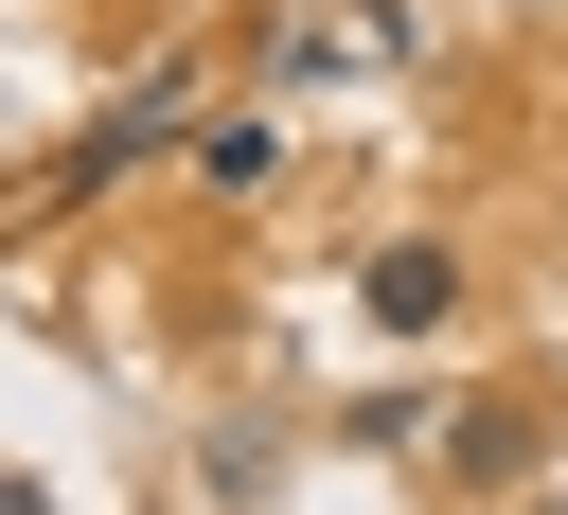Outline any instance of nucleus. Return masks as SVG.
Returning <instances> with one entry per match:
<instances>
[{
    "label": "nucleus",
    "mask_w": 568,
    "mask_h": 515,
    "mask_svg": "<svg viewBox=\"0 0 568 515\" xmlns=\"http://www.w3.org/2000/svg\"><path fill=\"white\" fill-rule=\"evenodd\" d=\"M178 107H195V71H178V53H160V71H142V89H124V107H106V124H89V142H71V160H53V195H106V178H124V160H160V142H178Z\"/></svg>",
    "instance_id": "obj_1"
},
{
    "label": "nucleus",
    "mask_w": 568,
    "mask_h": 515,
    "mask_svg": "<svg viewBox=\"0 0 568 515\" xmlns=\"http://www.w3.org/2000/svg\"><path fill=\"white\" fill-rule=\"evenodd\" d=\"M0 515H53V479H18V462H0Z\"/></svg>",
    "instance_id": "obj_5"
},
{
    "label": "nucleus",
    "mask_w": 568,
    "mask_h": 515,
    "mask_svg": "<svg viewBox=\"0 0 568 515\" xmlns=\"http://www.w3.org/2000/svg\"><path fill=\"white\" fill-rule=\"evenodd\" d=\"M266 160H284V124H195V178L213 195H266Z\"/></svg>",
    "instance_id": "obj_4"
},
{
    "label": "nucleus",
    "mask_w": 568,
    "mask_h": 515,
    "mask_svg": "<svg viewBox=\"0 0 568 515\" xmlns=\"http://www.w3.org/2000/svg\"><path fill=\"white\" fill-rule=\"evenodd\" d=\"M355 302H373L390 337H426V320L462 302V249H426V231H408V249H373V266H355Z\"/></svg>",
    "instance_id": "obj_3"
},
{
    "label": "nucleus",
    "mask_w": 568,
    "mask_h": 515,
    "mask_svg": "<svg viewBox=\"0 0 568 515\" xmlns=\"http://www.w3.org/2000/svg\"><path fill=\"white\" fill-rule=\"evenodd\" d=\"M532 462H550V408H532V391H444V479L497 497V479H532Z\"/></svg>",
    "instance_id": "obj_2"
}]
</instances>
